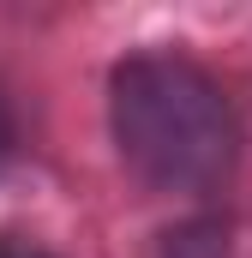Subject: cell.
<instances>
[{
  "label": "cell",
  "mask_w": 252,
  "mask_h": 258,
  "mask_svg": "<svg viewBox=\"0 0 252 258\" xmlns=\"http://www.w3.org/2000/svg\"><path fill=\"white\" fill-rule=\"evenodd\" d=\"M12 138H18V132H12V108H6V96H0V162L12 156Z\"/></svg>",
  "instance_id": "cell-4"
},
{
  "label": "cell",
  "mask_w": 252,
  "mask_h": 258,
  "mask_svg": "<svg viewBox=\"0 0 252 258\" xmlns=\"http://www.w3.org/2000/svg\"><path fill=\"white\" fill-rule=\"evenodd\" d=\"M162 258H228V222H186V228H174Z\"/></svg>",
  "instance_id": "cell-2"
},
{
  "label": "cell",
  "mask_w": 252,
  "mask_h": 258,
  "mask_svg": "<svg viewBox=\"0 0 252 258\" xmlns=\"http://www.w3.org/2000/svg\"><path fill=\"white\" fill-rule=\"evenodd\" d=\"M0 258H48V252L30 246V240H18V234H0Z\"/></svg>",
  "instance_id": "cell-3"
},
{
  "label": "cell",
  "mask_w": 252,
  "mask_h": 258,
  "mask_svg": "<svg viewBox=\"0 0 252 258\" xmlns=\"http://www.w3.org/2000/svg\"><path fill=\"white\" fill-rule=\"evenodd\" d=\"M108 126L120 162L156 192H210L234 174L240 132L222 84L186 54L150 48L114 66Z\"/></svg>",
  "instance_id": "cell-1"
}]
</instances>
